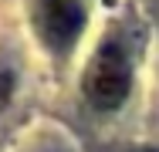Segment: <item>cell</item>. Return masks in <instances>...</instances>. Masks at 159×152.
<instances>
[{
  "label": "cell",
  "instance_id": "obj_3",
  "mask_svg": "<svg viewBox=\"0 0 159 152\" xmlns=\"http://www.w3.org/2000/svg\"><path fill=\"white\" fill-rule=\"evenodd\" d=\"M10 91H14V74H10L7 68H0V112L7 108V101H10Z\"/></svg>",
  "mask_w": 159,
  "mask_h": 152
},
{
  "label": "cell",
  "instance_id": "obj_1",
  "mask_svg": "<svg viewBox=\"0 0 159 152\" xmlns=\"http://www.w3.org/2000/svg\"><path fill=\"white\" fill-rule=\"evenodd\" d=\"M129 88H132V71L122 47L105 44L85 71V98L102 112H112L129 98Z\"/></svg>",
  "mask_w": 159,
  "mask_h": 152
},
{
  "label": "cell",
  "instance_id": "obj_2",
  "mask_svg": "<svg viewBox=\"0 0 159 152\" xmlns=\"http://www.w3.org/2000/svg\"><path fill=\"white\" fill-rule=\"evenodd\" d=\"M34 20L51 51H68L85 27V7L78 0H34Z\"/></svg>",
  "mask_w": 159,
  "mask_h": 152
}]
</instances>
